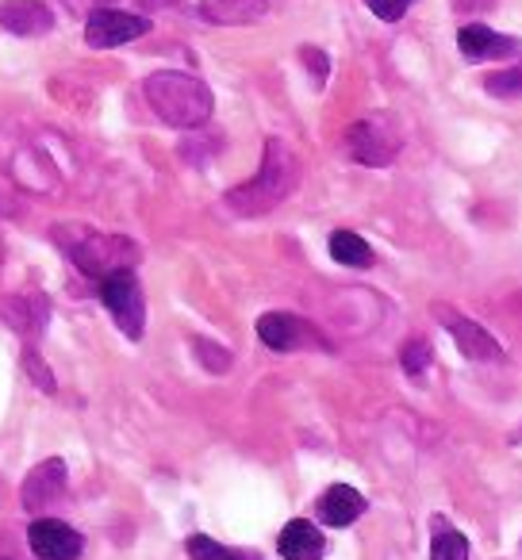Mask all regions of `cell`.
<instances>
[{
	"label": "cell",
	"mask_w": 522,
	"mask_h": 560,
	"mask_svg": "<svg viewBox=\"0 0 522 560\" xmlns=\"http://www.w3.org/2000/svg\"><path fill=\"white\" fill-rule=\"evenodd\" d=\"M315 514H320L323 526H350V522H358L366 514V495L346 488V483H335V488H327L320 495Z\"/></svg>",
	"instance_id": "obj_15"
},
{
	"label": "cell",
	"mask_w": 522,
	"mask_h": 560,
	"mask_svg": "<svg viewBox=\"0 0 522 560\" xmlns=\"http://www.w3.org/2000/svg\"><path fill=\"white\" fill-rule=\"evenodd\" d=\"M277 552H281L285 560H320L323 552H327V537H323V529L315 526V522L292 518L289 526L281 529V537H277Z\"/></svg>",
	"instance_id": "obj_13"
},
{
	"label": "cell",
	"mask_w": 522,
	"mask_h": 560,
	"mask_svg": "<svg viewBox=\"0 0 522 560\" xmlns=\"http://www.w3.org/2000/svg\"><path fill=\"white\" fill-rule=\"evenodd\" d=\"M24 361H27V369H32L35 384H39V388H43V392H55V376H50V373H47V369H43L39 353H35V350H27V353H24Z\"/></svg>",
	"instance_id": "obj_25"
},
{
	"label": "cell",
	"mask_w": 522,
	"mask_h": 560,
	"mask_svg": "<svg viewBox=\"0 0 522 560\" xmlns=\"http://www.w3.org/2000/svg\"><path fill=\"white\" fill-rule=\"evenodd\" d=\"M300 58L308 62V73H312L315 85H323V81H327V73H330V58L323 55V50H315V47H304V50H300Z\"/></svg>",
	"instance_id": "obj_24"
},
{
	"label": "cell",
	"mask_w": 522,
	"mask_h": 560,
	"mask_svg": "<svg viewBox=\"0 0 522 560\" xmlns=\"http://www.w3.org/2000/svg\"><path fill=\"white\" fill-rule=\"evenodd\" d=\"M193 350H196V358H200V365L211 369V373H227V369H231V353H227L223 346L208 342V338H193Z\"/></svg>",
	"instance_id": "obj_22"
},
{
	"label": "cell",
	"mask_w": 522,
	"mask_h": 560,
	"mask_svg": "<svg viewBox=\"0 0 522 560\" xmlns=\"http://www.w3.org/2000/svg\"><path fill=\"white\" fill-rule=\"evenodd\" d=\"M369 12H373L376 20H384V24H396V20L407 16V9H411L415 0H366Z\"/></svg>",
	"instance_id": "obj_23"
},
{
	"label": "cell",
	"mask_w": 522,
	"mask_h": 560,
	"mask_svg": "<svg viewBox=\"0 0 522 560\" xmlns=\"http://www.w3.org/2000/svg\"><path fill=\"white\" fill-rule=\"evenodd\" d=\"M66 460L62 457H50V460H39V465L27 472L24 488H20V503L24 511H47L55 506L58 499L66 495Z\"/></svg>",
	"instance_id": "obj_10"
},
{
	"label": "cell",
	"mask_w": 522,
	"mask_h": 560,
	"mask_svg": "<svg viewBox=\"0 0 522 560\" xmlns=\"http://www.w3.org/2000/svg\"><path fill=\"white\" fill-rule=\"evenodd\" d=\"M434 315L445 323L450 338L457 342V350L465 353L468 361H499V358H503V346H499L496 338L480 327V323L465 319V315H457L453 307H445V304H434Z\"/></svg>",
	"instance_id": "obj_9"
},
{
	"label": "cell",
	"mask_w": 522,
	"mask_h": 560,
	"mask_svg": "<svg viewBox=\"0 0 522 560\" xmlns=\"http://www.w3.org/2000/svg\"><path fill=\"white\" fill-rule=\"evenodd\" d=\"M257 338L269 346L274 353H292V350H330V342L312 327L308 319L289 312H269L257 319Z\"/></svg>",
	"instance_id": "obj_6"
},
{
	"label": "cell",
	"mask_w": 522,
	"mask_h": 560,
	"mask_svg": "<svg viewBox=\"0 0 522 560\" xmlns=\"http://www.w3.org/2000/svg\"><path fill=\"white\" fill-rule=\"evenodd\" d=\"M200 20L216 27H246L269 12V0H200Z\"/></svg>",
	"instance_id": "obj_14"
},
{
	"label": "cell",
	"mask_w": 522,
	"mask_h": 560,
	"mask_svg": "<svg viewBox=\"0 0 522 560\" xmlns=\"http://www.w3.org/2000/svg\"><path fill=\"white\" fill-rule=\"evenodd\" d=\"M300 185V158L297 150L285 139H266V150H262V170L250 180L234 185L231 192L223 196V203L242 219H257L269 215L274 208H281Z\"/></svg>",
	"instance_id": "obj_1"
},
{
	"label": "cell",
	"mask_w": 522,
	"mask_h": 560,
	"mask_svg": "<svg viewBox=\"0 0 522 560\" xmlns=\"http://www.w3.org/2000/svg\"><path fill=\"white\" fill-rule=\"evenodd\" d=\"M484 89H488L491 96H499V101H514V96H522V62L488 73V78H484Z\"/></svg>",
	"instance_id": "obj_19"
},
{
	"label": "cell",
	"mask_w": 522,
	"mask_h": 560,
	"mask_svg": "<svg viewBox=\"0 0 522 560\" xmlns=\"http://www.w3.org/2000/svg\"><path fill=\"white\" fill-rule=\"evenodd\" d=\"M404 124H399L396 112H373V116L358 119V124L346 127V154L358 165L369 170H384L399 158L404 150Z\"/></svg>",
	"instance_id": "obj_3"
},
{
	"label": "cell",
	"mask_w": 522,
	"mask_h": 560,
	"mask_svg": "<svg viewBox=\"0 0 522 560\" xmlns=\"http://www.w3.org/2000/svg\"><path fill=\"white\" fill-rule=\"evenodd\" d=\"M27 545L39 560H78L85 552V537L62 518H35L27 526Z\"/></svg>",
	"instance_id": "obj_8"
},
{
	"label": "cell",
	"mask_w": 522,
	"mask_h": 560,
	"mask_svg": "<svg viewBox=\"0 0 522 560\" xmlns=\"http://www.w3.org/2000/svg\"><path fill=\"white\" fill-rule=\"evenodd\" d=\"M457 50L465 58H473V62H480V58H514V55H522V43L511 39V35L491 32V27H484V24H465L457 32Z\"/></svg>",
	"instance_id": "obj_12"
},
{
	"label": "cell",
	"mask_w": 522,
	"mask_h": 560,
	"mask_svg": "<svg viewBox=\"0 0 522 560\" xmlns=\"http://www.w3.org/2000/svg\"><path fill=\"white\" fill-rule=\"evenodd\" d=\"M0 27L20 39H39L55 27V16L43 0H0Z\"/></svg>",
	"instance_id": "obj_11"
},
{
	"label": "cell",
	"mask_w": 522,
	"mask_h": 560,
	"mask_svg": "<svg viewBox=\"0 0 522 560\" xmlns=\"http://www.w3.org/2000/svg\"><path fill=\"white\" fill-rule=\"evenodd\" d=\"M62 4L73 12V16H81V12H85V16H89V12H93V9H104L108 0H62Z\"/></svg>",
	"instance_id": "obj_26"
},
{
	"label": "cell",
	"mask_w": 522,
	"mask_h": 560,
	"mask_svg": "<svg viewBox=\"0 0 522 560\" xmlns=\"http://www.w3.org/2000/svg\"><path fill=\"white\" fill-rule=\"evenodd\" d=\"M142 93H147V104L165 127H177V131H200L211 119V108H216V96L204 85L200 78L181 70H158L142 81Z\"/></svg>",
	"instance_id": "obj_2"
},
{
	"label": "cell",
	"mask_w": 522,
	"mask_h": 560,
	"mask_svg": "<svg viewBox=\"0 0 522 560\" xmlns=\"http://www.w3.org/2000/svg\"><path fill=\"white\" fill-rule=\"evenodd\" d=\"M188 557H193V560H254V557H242V552L227 549V545L211 541L208 534H193V537H188Z\"/></svg>",
	"instance_id": "obj_20"
},
{
	"label": "cell",
	"mask_w": 522,
	"mask_h": 560,
	"mask_svg": "<svg viewBox=\"0 0 522 560\" xmlns=\"http://www.w3.org/2000/svg\"><path fill=\"white\" fill-rule=\"evenodd\" d=\"M101 284V304L108 307V315L116 319V327L124 330L131 342H139L147 330V300H142V284L135 277V269H119L112 277L96 280Z\"/></svg>",
	"instance_id": "obj_5"
},
{
	"label": "cell",
	"mask_w": 522,
	"mask_h": 560,
	"mask_svg": "<svg viewBox=\"0 0 522 560\" xmlns=\"http://www.w3.org/2000/svg\"><path fill=\"white\" fill-rule=\"evenodd\" d=\"M430 358H434V350H430L427 338H411V342H407L404 350H399V365H404V373H411V376L427 373Z\"/></svg>",
	"instance_id": "obj_21"
},
{
	"label": "cell",
	"mask_w": 522,
	"mask_h": 560,
	"mask_svg": "<svg viewBox=\"0 0 522 560\" xmlns=\"http://www.w3.org/2000/svg\"><path fill=\"white\" fill-rule=\"evenodd\" d=\"M430 560H468V537L450 518H430Z\"/></svg>",
	"instance_id": "obj_17"
},
{
	"label": "cell",
	"mask_w": 522,
	"mask_h": 560,
	"mask_svg": "<svg viewBox=\"0 0 522 560\" xmlns=\"http://www.w3.org/2000/svg\"><path fill=\"white\" fill-rule=\"evenodd\" d=\"M50 312L43 296H12L4 300V323H9L16 335H39L47 327Z\"/></svg>",
	"instance_id": "obj_16"
},
{
	"label": "cell",
	"mask_w": 522,
	"mask_h": 560,
	"mask_svg": "<svg viewBox=\"0 0 522 560\" xmlns=\"http://www.w3.org/2000/svg\"><path fill=\"white\" fill-rule=\"evenodd\" d=\"M330 257L338 265H350V269H369L373 265V246L353 231H335L330 234Z\"/></svg>",
	"instance_id": "obj_18"
},
{
	"label": "cell",
	"mask_w": 522,
	"mask_h": 560,
	"mask_svg": "<svg viewBox=\"0 0 522 560\" xmlns=\"http://www.w3.org/2000/svg\"><path fill=\"white\" fill-rule=\"evenodd\" d=\"M150 32L147 16H135V12H119V9H93L85 16V43L93 50H112V47H127V43L142 39Z\"/></svg>",
	"instance_id": "obj_7"
},
{
	"label": "cell",
	"mask_w": 522,
	"mask_h": 560,
	"mask_svg": "<svg viewBox=\"0 0 522 560\" xmlns=\"http://www.w3.org/2000/svg\"><path fill=\"white\" fill-rule=\"evenodd\" d=\"M66 254H70L73 265L93 280H104V277H112V272L135 269V265H139V246H135L131 238H124V234L85 231V234H78V242H66Z\"/></svg>",
	"instance_id": "obj_4"
}]
</instances>
